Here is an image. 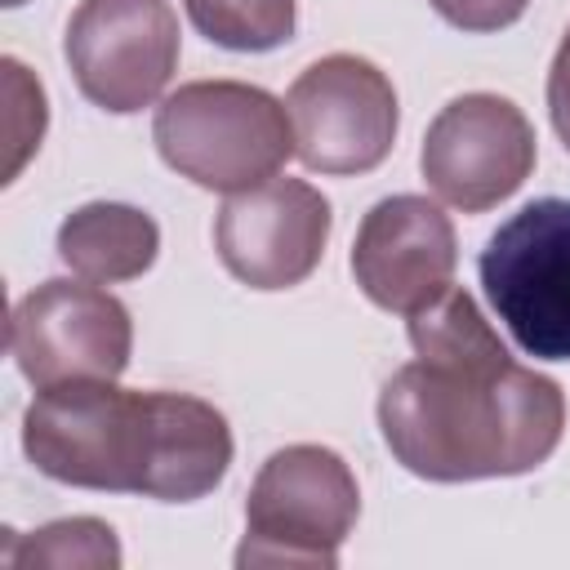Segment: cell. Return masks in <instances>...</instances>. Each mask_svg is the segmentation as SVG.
Masks as SVG:
<instances>
[{"label":"cell","mask_w":570,"mask_h":570,"mask_svg":"<svg viewBox=\"0 0 570 570\" xmlns=\"http://www.w3.org/2000/svg\"><path fill=\"white\" fill-rule=\"evenodd\" d=\"M151 138L160 160L205 191H245L298 151L289 107L245 80H191L160 98Z\"/></svg>","instance_id":"3"},{"label":"cell","mask_w":570,"mask_h":570,"mask_svg":"<svg viewBox=\"0 0 570 570\" xmlns=\"http://www.w3.org/2000/svg\"><path fill=\"white\" fill-rule=\"evenodd\" d=\"M4 566H13V570H31V566L116 570L120 566V543H116V530L107 521H98V517H62V521H49V525H40L31 534L9 530Z\"/></svg>","instance_id":"13"},{"label":"cell","mask_w":570,"mask_h":570,"mask_svg":"<svg viewBox=\"0 0 570 570\" xmlns=\"http://www.w3.org/2000/svg\"><path fill=\"white\" fill-rule=\"evenodd\" d=\"M485 298L534 361H570V200L543 196L499 223L476 258Z\"/></svg>","instance_id":"5"},{"label":"cell","mask_w":570,"mask_h":570,"mask_svg":"<svg viewBox=\"0 0 570 570\" xmlns=\"http://www.w3.org/2000/svg\"><path fill=\"white\" fill-rule=\"evenodd\" d=\"M129 307L85 276H53L36 285L9 316V356L31 387L71 379H120L129 370Z\"/></svg>","instance_id":"7"},{"label":"cell","mask_w":570,"mask_h":570,"mask_svg":"<svg viewBox=\"0 0 570 570\" xmlns=\"http://www.w3.org/2000/svg\"><path fill=\"white\" fill-rule=\"evenodd\" d=\"M361 517V485L330 445H285L267 454L245 499V543L236 566L334 570Z\"/></svg>","instance_id":"4"},{"label":"cell","mask_w":570,"mask_h":570,"mask_svg":"<svg viewBox=\"0 0 570 570\" xmlns=\"http://www.w3.org/2000/svg\"><path fill=\"white\" fill-rule=\"evenodd\" d=\"M459 240L450 214L428 196H383L356 227L352 276L383 312H419L454 285Z\"/></svg>","instance_id":"11"},{"label":"cell","mask_w":570,"mask_h":570,"mask_svg":"<svg viewBox=\"0 0 570 570\" xmlns=\"http://www.w3.org/2000/svg\"><path fill=\"white\" fill-rule=\"evenodd\" d=\"M22 450L36 472L76 490L196 503L223 485L236 445L223 410L200 396L71 379L36 387Z\"/></svg>","instance_id":"2"},{"label":"cell","mask_w":570,"mask_h":570,"mask_svg":"<svg viewBox=\"0 0 570 570\" xmlns=\"http://www.w3.org/2000/svg\"><path fill=\"white\" fill-rule=\"evenodd\" d=\"M450 27L459 31H472V36H485V31H503L512 27L530 0H428Z\"/></svg>","instance_id":"16"},{"label":"cell","mask_w":570,"mask_h":570,"mask_svg":"<svg viewBox=\"0 0 570 570\" xmlns=\"http://www.w3.org/2000/svg\"><path fill=\"white\" fill-rule=\"evenodd\" d=\"M62 53L94 107L134 116L178 71V13L169 0H80Z\"/></svg>","instance_id":"8"},{"label":"cell","mask_w":570,"mask_h":570,"mask_svg":"<svg viewBox=\"0 0 570 570\" xmlns=\"http://www.w3.org/2000/svg\"><path fill=\"white\" fill-rule=\"evenodd\" d=\"M0 71H4V183H13L45 138L49 107L40 80L18 58H4Z\"/></svg>","instance_id":"15"},{"label":"cell","mask_w":570,"mask_h":570,"mask_svg":"<svg viewBox=\"0 0 570 570\" xmlns=\"http://www.w3.org/2000/svg\"><path fill=\"white\" fill-rule=\"evenodd\" d=\"M534 125L512 98L499 94L450 98L428 125L419 151V169L436 200L463 214H485L521 191V183L534 174Z\"/></svg>","instance_id":"9"},{"label":"cell","mask_w":570,"mask_h":570,"mask_svg":"<svg viewBox=\"0 0 570 570\" xmlns=\"http://www.w3.org/2000/svg\"><path fill=\"white\" fill-rule=\"evenodd\" d=\"M330 200L303 178H267L232 191L214 218V245L223 267L249 289L303 285L330 245Z\"/></svg>","instance_id":"10"},{"label":"cell","mask_w":570,"mask_h":570,"mask_svg":"<svg viewBox=\"0 0 570 570\" xmlns=\"http://www.w3.org/2000/svg\"><path fill=\"white\" fill-rule=\"evenodd\" d=\"M4 4H9V9H18V4H27V0H4Z\"/></svg>","instance_id":"18"},{"label":"cell","mask_w":570,"mask_h":570,"mask_svg":"<svg viewBox=\"0 0 570 570\" xmlns=\"http://www.w3.org/2000/svg\"><path fill=\"white\" fill-rule=\"evenodd\" d=\"M191 27L223 49L267 53L294 36L298 4L294 0H183Z\"/></svg>","instance_id":"14"},{"label":"cell","mask_w":570,"mask_h":570,"mask_svg":"<svg viewBox=\"0 0 570 570\" xmlns=\"http://www.w3.org/2000/svg\"><path fill=\"white\" fill-rule=\"evenodd\" d=\"M414 361L379 392L392 459L423 481L521 476L552 459L566 432L557 379L508 356L476 298L450 285L410 312Z\"/></svg>","instance_id":"1"},{"label":"cell","mask_w":570,"mask_h":570,"mask_svg":"<svg viewBox=\"0 0 570 570\" xmlns=\"http://www.w3.org/2000/svg\"><path fill=\"white\" fill-rule=\"evenodd\" d=\"M156 254H160V227L138 205L89 200L71 209L58 227V258L94 285L134 281L156 263Z\"/></svg>","instance_id":"12"},{"label":"cell","mask_w":570,"mask_h":570,"mask_svg":"<svg viewBox=\"0 0 570 570\" xmlns=\"http://www.w3.org/2000/svg\"><path fill=\"white\" fill-rule=\"evenodd\" d=\"M289 120L298 160L312 174H370L387 160L401 125L392 80L361 53L316 58L289 85Z\"/></svg>","instance_id":"6"},{"label":"cell","mask_w":570,"mask_h":570,"mask_svg":"<svg viewBox=\"0 0 570 570\" xmlns=\"http://www.w3.org/2000/svg\"><path fill=\"white\" fill-rule=\"evenodd\" d=\"M548 116H552L557 138L570 151V27H566V36L557 45V58L548 67Z\"/></svg>","instance_id":"17"}]
</instances>
